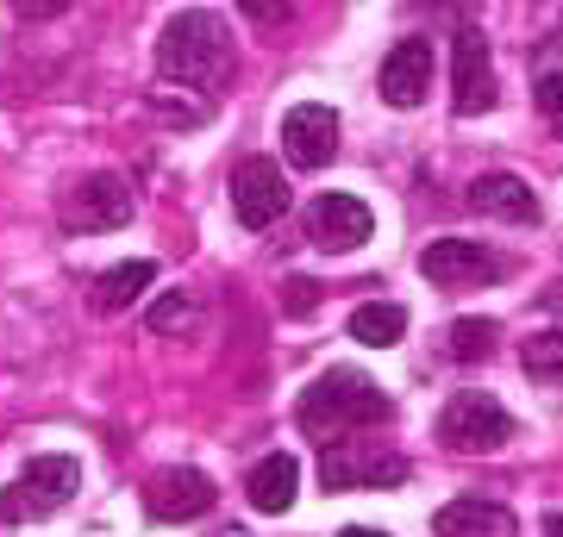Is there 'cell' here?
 Instances as JSON below:
<instances>
[{
  "label": "cell",
  "mask_w": 563,
  "mask_h": 537,
  "mask_svg": "<svg viewBox=\"0 0 563 537\" xmlns=\"http://www.w3.org/2000/svg\"><path fill=\"white\" fill-rule=\"evenodd\" d=\"M76 488H81L76 457H32V462L20 469V481L7 488L0 513L13 518V525H38V518L63 513V506L76 500Z\"/></svg>",
  "instance_id": "obj_4"
},
{
  "label": "cell",
  "mask_w": 563,
  "mask_h": 537,
  "mask_svg": "<svg viewBox=\"0 0 563 537\" xmlns=\"http://www.w3.org/2000/svg\"><path fill=\"white\" fill-rule=\"evenodd\" d=\"M539 113H544V125L563 138V76H544L539 81Z\"/></svg>",
  "instance_id": "obj_22"
},
{
  "label": "cell",
  "mask_w": 563,
  "mask_h": 537,
  "mask_svg": "<svg viewBox=\"0 0 563 537\" xmlns=\"http://www.w3.org/2000/svg\"><path fill=\"white\" fill-rule=\"evenodd\" d=\"M132 220V188L125 176H88L63 194V225L69 232H113Z\"/></svg>",
  "instance_id": "obj_9"
},
{
  "label": "cell",
  "mask_w": 563,
  "mask_h": 537,
  "mask_svg": "<svg viewBox=\"0 0 563 537\" xmlns=\"http://www.w3.org/2000/svg\"><path fill=\"white\" fill-rule=\"evenodd\" d=\"M282 150H288L295 169H325V163L339 157V113L320 107V100L288 107V120H282Z\"/></svg>",
  "instance_id": "obj_11"
},
{
  "label": "cell",
  "mask_w": 563,
  "mask_h": 537,
  "mask_svg": "<svg viewBox=\"0 0 563 537\" xmlns=\"http://www.w3.org/2000/svg\"><path fill=\"white\" fill-rule=\"evenodd\" d=\"M426 281L432 288H483V281H501L507 276V262L488 250V244L476 238H439V244H426V257H420Z\"/></svg>",
  "instance_id": "obj_8"
},
{
  "label": "cell",
  "mask_w": 563,
  "mask_h": 537,
  "mask_svg": "<svg viewBox=\"0 0 563 537\" xmlns=\"http://www.w3.org/2000/svg\"><path fill=\"white\" fill-rule=\"evenodd\" d=\"M282 306H288V313H313V306H320V294H313V281H288V300H282Z\"/></svg>",
  "instance_id": "obj_25"
},
{
  "label": "cell",
  "mask_w": 563,
  "mask_h": 537,
  "mask_svg": "<svg viewBox=\"0 0 563 537\" xmlns=\"http://www.w3.org/2000/svg\"><path fill=\"white\" fill-rule=\"evenodd\" d=\"M413 476L407 457H376V450H357L351 438L320 444V481L325 494H351V488H401Z\"/></svg>",
  "instance_id": "obj_6"
},
{
  "label": "cell",
  "mask_w": 563,
  "mask_h": 537,
  "mask_svg": "<svg viewBox=\"0 0 563 537\" xmlns=\"http://www.w3.org/2000/svg\"><path fill=\"white\" fill-rule=\"evenodd\" d=\"M157 281V262L151 257H132V262H113L101 281H95V313H125L139 306V294Z\"/></svg>",
  "instance_id": "obj_17"
},
{
  "label": "cell",
  "mask_w": 563,
  "mask_h": 537,
  "mask_svg": "<svg viewBox=\"0 0 563 537\" xmlns=\"http://www.w3.org/2000/svg\"><path fill=\"white\" fill-rule=\"evenodd\" d=\"M432 532L439 537H514L520 525H514V513L495 506V500H451V506H439Z\"/></svg>",
  "instance_id": "obj_15"
},
{
  "label": "cell",
  "mask_w": 563,
  "mask_h": 537,
  "mask_svg": "<svg viewBox=\"0 0 563 537\" xmlns=\"http://www.w3.org/2000/svg\"><path fill=\"white\" fill-rule=\"evenodd\" d=\"M339 537H388V532H376V525H344Z\"/></svg>",
  "instance_id": "obj_28"
},
{
  "label": "cell",
  "mask_w": 563,
  "mask_h": 537,
  "mask_svg": "<svg viewBox=\"0 0 563 537\" xmlns=\"http://www.w3.org/2000/svg\"><path fill=\"white\" fill-rule=\"evenodd\" d=\"M244 13L263 25H276V20H288V0H244Z\"/></svg>",
  "instance_id": "obj_26"
},
{
  "label": "cell",
  "mask_w": 563,
  "mask_h": 537,
  "mask_svg": "<svg viewBox=\"0 0 563 537\" xmlns=\"http://www.w3.org/2000/svg\"><path fill=\"white\" fill-rule=\"evenodd\" d=\"M239 69V51H232V32H225L220 13L207 7H188L176 20L163 25L157 38V76L176 81V88H195V94H220L225 81Z\"/></svg>",
  "instance_id": "obj_1"
},
{
  "label": "cell",
  "mask_w": 563,
  "mask_h": 537,
  "mask_svg": "<svg viewBox=\"0 0 563 537\" xmlns=\"http://www.w3.org/2000/svg\"><path fill=\"white\" fill-rule=\"evenodd\" d=\"M470 206L488 213V220H507V225H532L539 220V194H532L520 176H501V169L470 181Z\"/></svg>",
  "instance_id": "obj_14"
},
{
  "label": "cell",
  "mask_w": 563,
  "mask_h": 537,
  "mask_svg": "<svg viewBox=\"0 0 563 537\" xmlns=\"http://www.w3.org/2000/svg\"><path fill=\"white\" fill-rule=\"evenodd\" d=\"M544 537H563V513H544Z\"/></svg>",
  "instance_id": "obj_29"
},
{
  "label": "cell",
  "mask_w": 563,
  "mask_h": 537,
  "mask_svg": "<svg viewBox=\"0 0 563 537\" xmlns=\"http://www.w3.org/2000/svg\"><path fill=\"white\" fill-rule=\"evenodd\" d=\"M295 488H301V462L288 457V450L263 457L257 469L244 476V494H251L257 513H288V506H295Z\"/></svg>",
  "instance_id": "obj_16"
},
{
  "label": "cell",
  "mask_w": 563,
  "mask_h": 537,
  "mask_svg": "<svg viewBox=\"0 0 563 537\" xmlns=\"http://www.w3.org/2000/svg\"><path fill=\"white\" fill-rule=\"evenodd\" d=\"M213 500H220V488H213L201 469H163V476L151 481L144 506H151V518H163V525H188V518L213 513Z\"/></svg>",
  "instance_id": "obj_12"
},
{
  "label": "cell",
  "mask_w": 563,
  "mask_h": 537,
  "mask_svg": "<svg viewBox=\"0 0 563 537\" xmlns=\"http://www.w3.org/2000/svg\"><path fill=\"white\" fill-rule=\"evenodd\" d=\"M514 438H520L514 413H507L495 394H483V388L451 394V406L439 413V444L457 450V457H495V450H507Z\"/></svg>",
  "instance_id": "obj_3"
},
{
  "label": "cell",
  "mask_w": 563,
  "mask_h": 537,
  "mask_svg": "<svg viewBox=\"0 0 563 537\" xmlns=\"http://www.w3.org/2000/svg\"><path fill=\"white\" fill-rule=\"evenodd\" d=\"M539 306H544V313H558V318H563V281H551V288H544Z\"/></svg>",
  "instance_id": "obj_27"
},
{
  "label": "cell",
  "mask_w": 563,
  "mask_h": 537,
  "mask_svg": "<svg viewBox=\"0 0 563 537\" xmlns=\"http://www.w3.org/2000/svg\"><path fill=\"white\" fill-rule=\"evenodd\" d=\"M232 213L251 232H269L288 213V176L276 169V157H244L232 169Z\"/></svg>",
  "instance_id": "obj_7"
},
{
  "label": "cell",
  "mask_w": 563,
  "mask_h": 537,
  "mask_svg": "<svg viewBox=\"0 0 563 537\" xmlns=\"http://www.w3.org/2000/svg\"><path fill=\"white\" fill-rule=\"evenodd\" d=\"M351 338L369 344V350H395L407 338V306H395V300H363L357 313H351Z\"/></svg>",
  "instance_id": "obj_18"
},
{
  "label": "cell",
  "mask_w": 563,
  "mask_h": 537,
  "mask_svg": "<svg viewBox=\"0 0 563 537\" xmlns=\"http://www.w3.org/2000/svg\"><path fill=\"white\" fill-rule=\"evenodd\" d=\"M495 338H501L495 318H457V325H451V357L457 362H483L488 350H495Z\"/></svg>",
  "instance_id": "obj_20"
},
{
  "label": "cell",
  "mask_w": 563,
  "mask_h": 537,
  "mask_svg": "<svg viewBox=\"0 0 563 537\" xmlns=\"http://www.w3.org/2000/svg\"><path fill=\"white\" fill-rule=\"evenodd\" d=\"M495 100H501V88H495L488 38L476 32V25H463L457 44H451V113H457V120H476V113H488Z\"/></svg>",
  "instance_id": "obj_5"
},
{
  "label": "cell",
  "mask_w": 563,
  "mask_h": 537,
  "mask_svg": "<svg viewBox=\"0 0 563 537\" xmlns=\"http://www.w3.org/2000/svg\"><path fill=\"white\" fill-rule=\"evenodd\" d=\"M388 413H395L388 394L363 376V369H325V376L301 394V406H295L301 432L320 438V444H339L344 432H357V425H383Z\"/></svg>",
  "instance_id": "obj_2"
},
{
  "label": "cell",
  "mask_w": 563,
  "mask_h": 537,
  "mask_svg": "<svg viewBox=\"0 0 563 537\" xmlns=\"http://www.w3.org/2000/svg\"><path fill=\"white\" fill-rule=\"evenodd\" d=\"M432 38H401L395 51L383 57V100L395 107V113H413L426 100V88H432Z\"/></svg>",
  "instance_id": "obj_13"
},
{
  "label": "cell",
  "mask_w": 563,
  "mask_h": 537,
  "mask_svg": "<svg viewBox=\"0 0 563 537\" xmlns=\"http://www.w3.org/2000/svg\"><path fill=\"white\" fill-rule=\"evenodd\" d=\"M195 325H201V306H195L188 294H163L157 306H151V332H157V338H169V332H195Z\"/></svg>",
  "instance_id": "obj_21"
},
{
  "label": "cell",
  "mask_w": 563,
  "mask_h": 537,
  "mask_svg": "<svg viewBox=\"0 0 563 537\" xmlns=\"http://www.w3.org/2000/svg\"><path fill=\"white\" fill-rule=\"evenodd\" d=\"M151 107H157L163 120H176V125H201V120H207V107H181V100H169L163 88L151 94Z\"/></svg>",
  "instance_id": "obj_23"
},
{
  "label": "cell",
  "mask_w": 563,
  "mask_h": 537,
  "mask_svg": "<svg viewBox=\"0 0 563 537\" xmlns=\"http://www.w3.org/2000/svg\"><path fill=\"white\" fill-rule=\"evenodd\" d=\"M369 232H376V213L357 194H320L307 206V238L320 244L325 257H344V250L369 244Z\"/></svg>",
  "instance_id": "obj_10"
},
{
  "label": "cell",
  "mask_w": 563,
  "mask_h": 537,
  "mask_svg": "<svg viewBox=\"0 0 563 537\" xmlns=\"http://www.w3.org/2000/svg\"><path fill=\"white\" fill-rule=\"evenodd\" d=\"M220 537H244V532H220Z\"/></svg>",
  "instance_id": "obj_30"
},
{
  "label": "cell",
  "mask_w": 563,
  "mask_h": 537,
  "mask_svg": "<svg viewBox=\"0 0 563 537\" xmlns=\"http://www.w3.org/2000/svg\"><path fill=\"white\" fill-rule=\"evenodd\" d=\"M7 7H13L20 20H57V13L69 7V0H7Z\"/></svg>",
  "instance_id": "obj_24"
},
{
  "label": "cell",
  "mask_w": 563,
  "mask_h": 537,
  "mask_svg": "<svg viewBox=\"0 0 563 537\" xmlns=\"http://www.w3.org/2000/svg\"><path fill=\"white\" fill-rule=\"evenodd\" d=\"M520 369L539 388H558L563 381V332H539V338H526L520 344Z\"/></svg>",
  "instance_id": "obj_19"
}]
</instances>
